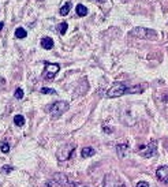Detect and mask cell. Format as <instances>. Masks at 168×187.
Listing matches in <instances>:
<instances>
[{"instance_id": "6da1fadb", "label": "cell", "mask_w": 168, "mask_h": 187, "mask_svg": "<svg viewBox=\"0 0 168 187\" xmlns=\"http://www.w3.org/2000/svg\"><path fill=\"white\" fill-rule=\"evenodd\" d=\"M144 87L142 86H131L129 87L126 83H115L114 86L111 87L110 90L107 92V97L108 98H115V97H120L123 94H129V93H140L142 92Z\"/></svg>"}, {"instance_id": "7a4b0ae2", "label": "cell", "mask_w": 168, "mask_h": 187, "mask_svg": "<svg viewBox=\"0 0 168 187\" xmlns=\"http://www.w3.org/2000/svg\"><path fill=\"white\" fill-rule=\"evenodd\" d=\"M130 34L141 40H156L157 38V33L153 29H148V28H135L134 30H131Z\"/></svg>"}, {"instance_id": "3957f363", "label": "cell", "mask_w": 168, "mask_h": 187, "mask_svg": "<svg viewBox=\"0 0 168 187\" xmlns=\"http://www.w3.org/2000/svg\"><path fill=\"white\" fill-rule=\"evenodd\" d=\"M67 109H69V103H67V101H56V103H54L51 105L49 112H51L52 116L58 118V116L63 115Z\"/></svg>"}, {"instance_id": "277c9868", "label": "cell", "mask_w": 168, "mask_h": 187, "mask_svg": "<svg viewBox=\"0 0 168 187\" xmlns=\"http://www.w3.org/2000/svg\"><path fill=\"white\" fill-rule=\"evenodd\" d=\"M60 70V66L56 63H48L45 62V70H44V78L47 81H52L56 77V74Z\"/></svg>"}, {"instance_id": "5b68a950", "label": "cell", "mask_w": 168, "mask_h": 187, "mask_svg": "<svg viewBox=\"0 0 168 187\" xmlns=\"http://www.w3.org/2000/svg\"><path fill=\"white\" fill-rule=\"evenodd\" d=\"M156 148H157L156 142L152 141L148 145L140 146V149H138V153H140L142 157H145V159H150V157H153L156 154Z\"/></svg>"}, {"instance_id": "8992f818", "label": "cell", "mask_w": 168, "mask_h": 187, "mask_svg": "<svg viewBox=\"0 0 168 187\" xmlns=\"http://www.w3.org/2000/svg\"><path fill=\"white\" fill-rule=\"evenodd\" d=\"M74 145H64L62 146L60 149L58 150V153H56V156H58V159L60 160V161H66V160H69L70 157L74 154Z\"/></svg>"}, {"instance_id": "52a82bcc", "label": "cell", "mask_w": 168, "mask_h": 187, "mask_svg": "<svg viewBox=\"0 0 168 187\" xmlns=\"http://www.w3.org/2000/svg\"><path fill=\"white\" fill-rule=\"evenodd\" d=\"M156 176H157V179L160 180V182L168 185V167L167 165L159 167L157 171H156Z\"/></svg>"}, {"instance_id": "ba28073f", "label": "cell", "mask_w": 168, "mask_h": 187, "mask_svg": "<svg viewBox=\"0 0 168 187\" xmlns=\"http://www.w3.org/2000/svg\"><path fill=\"white\" fill-rule=\"evenodd\" d=\"M54 180H56V182L59 183L60 186H67L69 187L70 186V180H69V178L66 176L64 174H55L54 175Z\"/></svg>"}, {"instance_id": "9c48e42d", "label": "cell", "mask_w": 168, "mask_h": 187, "mask_svg": "<svg viewBox=\"0 0 168 187\" xmlns=\"http://www.w3.org/2000/svg\"><path fill=\"white\" fill-rule=\"evenodd\" d=\"M127 152H129V145L127 144H119V145H116V153H118V156H119L120 159L126 157Z\"/></svg>"}, {"instance_id": "30bf717a", "label": "cell", "mask_w": 168, "mask_h": 187, "mask_svg": "<svg viewBox=\"0 0 168 187\" xmlns=\"http://www.w3.org/2000/svg\"><path fill=\"white\" fill-rule=\"evenodd\" d=\"M41 46H43L44 49H51L52 46H54V40L49 38V37H44V38L41 40Z\"/></svg>"}, {"instance_id": "8fae6325", "label": "cell", "mask_w": 168, "mask_h": 187, "mask_svg": "<svg viewBox=\"0 0 168 187\" xmlns=\"http://www.w3.org/2000/svg\"><path fill=\"white\" fill-rule=\"evenodd\" d=\"M94 153H96V150H94L93 148H90V146H88V148H84V149H82L81 156L84 157V159H88V157H92Z\"/></svg>"}, {"instance_id": "7c38bea8", "label": "cell", "mask_w": 168, "mask_h": 187, "mask_svg": "<svg viewBox=\"0 0 168 187\" xmlns=\"http://www.w3.org/2000/svg\"><path fill=\"white\" fill-rule=\"evenodd\" d=\"M75 10H77V14H78L79 16H86L88 15V8L85 7L84 4H78L75 7Z\"/></svg>"}, {"instance_id": "4fadbf2b", "label": "cell", "mask_w": 168, "mask_h": 187, "mask_svg": "<svg viewBox=\"0 0 168 187\" xmlns=\"http://www.w3.org/2000/svg\"><path fill=\"white\" fill-rule=\"evenodd\" d=\"M67 28H69V25H67L66 22H63V23H59L58 25V33L59 34H66V31H67Z\"/></svg>"}, {"instance_id": "5bb4252c", "label": "cell", "mask_w": 168, "mask_h": 187, "mask_svg": "<svg viewBox=\"0 0 168 187\" xmlns=\"http://www.w3.org/2000/svg\"><path fill=\"white\" fill-rule=\"evenodd\" d=\"M70 10H71V3L67 2L66 4H64L63 7L60 8V14H62V15H67V14L70 13Z\"/></svg>"}, {"instance_id": "9a60e30c", "label": "cell", "mask_w": 168, "mask_h": 187, "mask_svg": "<svg viewBox=\"0 0 168 187\" xmlns=\"http://www.w3.org/2000/svg\"><path fill=\"white\" fill-rule=\"evenodd\" d=\"M14 123L18 126V127H22V126L25 124V118H23L22 115H17L15 118H14Z\"/></svg>"}, {"instance_id": "2e32d148", "label": "cell", "mask_w": 168, "mask_h": 187, "mask_svg": "<svg viewBox=\"0 0 168 187\" xmlns=\"http://www.w3.org/2000/svg\"><path fill=\"white\" fill-rule=\"evenodd\" d=\"M15 36L18 37V38H25V37L28 36V33H26V30L23 28H18L15 30Z\"/></svg>"}, {"instance_id": "e0dca14e", "label": "cell", "mask_w": 168, "mask_h": 187, "mask_svg": "<svg viewBox=\"0 0 168 187\" xmlns=\"http://www.w3.org/2000/svg\"><path fill=\"white\" fill-rule=\"evenodd\" d=\"M0 150H2L3 153H8V152H10V145L6 144V142H2V144H0Z\"/></svg>"}, {"instance_id": "ac0fdd59", "label": "cell", "mask_w": 168, "mask_h": 187, "mask_svg": "<svg viewBox=\"0 0 168 187\" xmlns=\"http://www.w3.org/2000/svg\"><path fill=\"white\" fill-rule=\"evenodd\" d=\"M45 187H63V186H60L56 180L52 179V180H48V182L45 183Z\"/></svg>"}, {"instance_id": "d6986e66", "label": "cell", "mask_w": 168, "mask_h": 187, "mask_svg": "<svg viewBox=\"0 0 168 187\" xmlns=\"http://www.w3.org/2000/svg\"><path fill=\"white\" fill-rule=\"evenodd\" d=\"M41 93H43V94H56L55 90L49 89V87H43V89H41Z\"/></svg>"}, {"instance_id": "ffe728a7", "label": "cell", "mask_w": 168, "mask_h": 187, "mask_svg": "<svg viewBox=\"0 0 168 187\" xmlns=\"http://www.w3.org/2000/svg\"><path fill=\"white\" fill-rule=\"evenodd\" d=\"M22 97H23V90H22V89H17V90H15V98L21 100Z\"/></svg>"}, {"instance_id": "44dd1931", "label": "cell", "mask_w": 168, "mask_h": 187, "mask_svg": "<svg viewBox=\"0 0 168 187\" xmlns=\"http://www.w3.org/2000/svg\"><path fill=\"white\" fill-rule=\"evenodd\" d=\"M69 187H88V186L81 185V183H77V182H70V186Z\"/></svg>"}, {"instance_id": "7402d4cb", "label": "cell", "mask_w": 168, "mask_h": 187, "mask_svg": "<svg viewBox=\"0 0 168 187\" xmlns=\"http://www.w3.org/2000/svg\"><path fill=\"white\" fill-rule=\"evenodd\" d=\"M135 187H150V186H149V183H148V182H138V183H137V186H135Z\"/></svg>"}, {"instance_id": "603a6c76", "label": "cell", "mask_w": 168, "mask_h": 187, "mask_svg": "<svg viewBox=\"0 0 168 187\" xmlns=\"http://www.w3.org/2000/svg\"><path fill=\"white\" fill-rule=\"evenodd\" d=\"M11 169H13V167H10V165H4V167L2 168V171H3V172H7V174H8V172H11Z\"/></svg>"}, {"instance_id": "cb8c5ba5", "label": "cell", "mask_w": 168, "mask_h": 187, "mask_svg": "<svg viewBox=\"0 0 168 187\" xmlns=\"http://www.w3.org/2000/svg\"><path fill=\"white\" fill-rule=\"evenodd\" d=\"M115 187H126V186L123 185V183H116V185H115Z\"/></svg>"}, {"instance_id": "d4e9b609", "label": "cell", "mask_w": 168, "mask_h": 187, "mask_svg": "<svg viewBox=\"0 0 168 187\" xmlns=\"http://www.w3.org/2000/svg\"><path fill=\"white\" fill-rule=\"evenodd\" d=\"M3 26H4V23H3V22H0V30H2V29H3Z\"/></svg>"}, {"instance_id": "484cf974", "label": "cell", "mask_w": 168, "mask_h": 187, "mask_svg": "<svg viewBox=\"0 0 168 187\" xmlns=\"http://www.w3.org/2000/svg\"><path fill=\"white\" fill-rule=\"evenodd\" d=\"M96 2H99V3H104L105 0H96Z\"/></svg>"}]
</instances>
